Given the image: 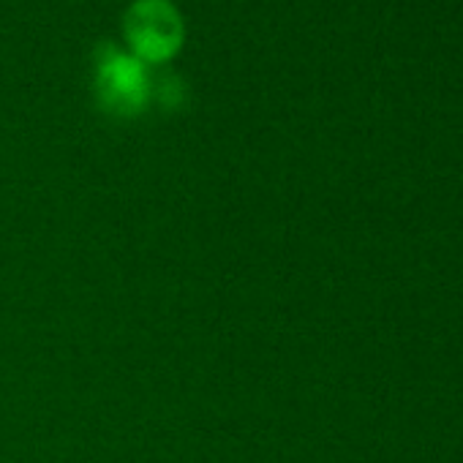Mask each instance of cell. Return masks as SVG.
Masks as SVG:
<instances>
[{"instance_id": "3", "label": "cell", "mask_w": 463, "mask_h": 463, "mask_svg": "<svg viewBox=\"0 0 463 463\" xmlns=\"http://www.w3.org/2000/svg\"><path fill=\"white\" fill-rule=\"evenodd\" d=\"M153 93H156L164 104L175 107V104L183 101V82H180V77H164V80L158 82V88H153Z\"/></svg>"}, {"instance_id": "2", "label": "cell", "mask_w": 463, "mask_h": 463, "mask_svg": "<svg viewBox=\"0 0 463 463\" xmlns=\"http://www.w3.org/2000/svg\"><path fill=\"white\" fill-rule=\"evenodd\" d=\"M128 52L145 66L172 61L185 42V23L172 0H134L123 14Z\"/></svg>"}, {"instance_id": "1", "label": "cell", "mask_w": 463, "mask_h": 463, "mask_svg": "<svg viewBox=\"0 0 463 463\" xmlns=\"http://www.w3.org/2000/svg\"><path fill=\"white\" fill-rule=\"evenodd\" d=\"M93 93L112 118H137L153 99L147 66L118 44H101L93 55Z\"/></svg>"}]
</instances>
